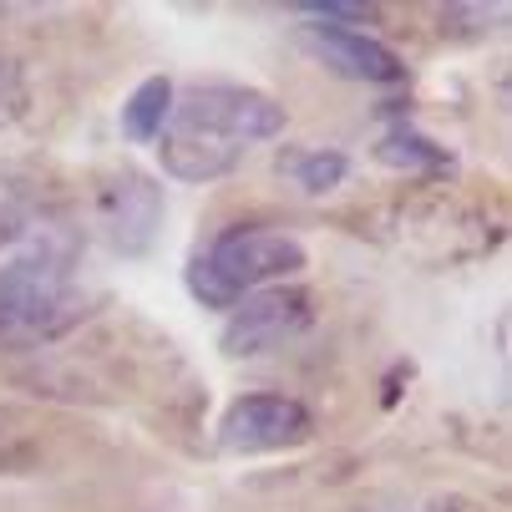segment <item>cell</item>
<instances>
[{"instance_id": "obj_1", "label": "cell", "mask_w": 512, "mask_h": 512, "mask_svg": "<svg viewBox=\"0 0 512 512\" xmlns=\"http://www.w3.org/2000/svg\"><path fill=\"white\" fill-rule=\"evenodd\" d=\"M284 132V107L254 87L208 82L173 92V112L158 132L163 173L178 183H218L229 178L249 148Z\"/></svg>"}, {"instance_id": "obj_2", "label": "cell", "mask_w": 512, "mask_h": 512, "mask_svg": "<svg viewBox=\"0 0 512 512\" xmlns=\"http://www.w3.org/2000/svg\"><path fill=\"white\" fill-rule=\"evenodd\" d=\"M87 315L77 244L61 229L31 224L0 254V350H36Z\"/></svg>"}, {"instance_id": "obj_3", "label": "cell", "mask_w": 512, "mask_h": 512, "mask_svg": "<svg viewBox=\"0 0 512 512\" xmlns=\"http://www.w3.org/2000/svg\"><path fill=\"white\" fill-rule=\"evenodd\" d=\"M300 269H305V244L295 234L239 224L188 259V289L208 310H234L239 300L259 295V289L300 274Z\"/></svg>"}, {"instance_id": "obj_4", "label": "cell", "mask_w": 512, "mask_h": 512, "mask_svg": "<svg viewBox=\"0 0 512 512\" xmlns=\"http://www.w3.org/2000/svg\"><path fill=\"white\" fill-rule=\"evenodd\" d=\"M310 431H315V416L305 401L279 396V391H254L224 411L218 447L234 457H264V452H289V447L310 442Z\"/></svg>"}, {"instance_id": "obj_5", "label": "cell", "mask_w": 512, "mask_h": 512, "mask_svg": "<svg viewBox=\"0 0 512 512\" xmlns=\"http://www.w3.org/2000/svg\"><path fill=\"white\" fill-rule=\"evenodd\" d=\"M310 320H315V310H310L305 289L269 284V289H259V295L234 305L218 345H224L229 355H264V350H274L284 340H295L300 330H310Z\"/></svg>"}, {"instance_id": "obj_6", "label": "cell", "mask_w": 512, "mask_h": 512, "mask_svg": "<svg viewBox=\"0 0 512 512\" xmlns=\"http://www.w3.org/2000/svg\"><path fill=\"white\" fill-rule=\"evenodd\" d=\"M305 51L315 61H325L335 77H350V82H376V87H401L406 82V61L355 26H305L300 31Z\"/></svg>"}, {"instance_id": "obj_7", "label": "cell", "mask_w": 512, "mask_h": 512, "mask_svg": "<svg viewBox=\"0 0 512 512\" xmlns=\"http://www.w3.org/2000/svg\"><path fill=\"white\" fill-rule=\"evenodd\" d=\"M97 218L117 254H142L163 224V188L142 173H122L97 193Z\"/></svg>"}, {"instance_id": "obj_8", "label": "cell", "mask_w": 512, "mask_h": 512, "mask_svg": "<svg viewBox=\"0 0 512 512\" xmlns=\"http://www.w3.org/2000/svg\"><path fill=\"white\" fill-rule=\"evenodd\" d=\"M168 112H173V82L168 77H148L122 102V137L137 142V148H148V142H158Z\"/></svg>"}, {"instance_id": "obj_9", "label": "cell", "mask_w": 512, "mask_h": 512, "mask_svg": "<svg viewBox=\"0 0 512 512\" xmlns=\"http://www.w3.org/2000/svg\"><path fill=\"white\" fill-rule=\"evenodd\" d=\"M350 173V158L345 153H325V148H315V153H300V158H289V178H295L305 193H330V188H340V178Z\"/></svg>"}, {"instance_id": "obj_10", "label": "cell", "mask_w": 512, "mask_h": 512, "mask_svg": "<svg viewBox=\"0 0 512 512\" xmlns=\"http://www.w3.org/2000/svg\"><path fill=\"white\" fill-rule=\"evenodd\" d=\"M381 158L386 163H411V168H447L452 163L442 148H436V142H426V137H416L406 127H396V132L381 137Z\"/></svg>"}, {"instance_id": "obj_11", "label": "cell", "mask_w": 512, "mask_h": 512, "mask_svg": "<svg viewBox=\"0 0 512 512\" xmlns=\"http://www.w3.org/2000/svg\"><path fill=\"white\" fill-rule=\"evenodd\" d=\"M26 107H31V82H26V71H21L16 56L0 51V132L16 127V122L26 117Z\"/></svg>"}, {"instance_id": "obj_12", "label": "cell", "mask_w": 512, "mask_h": 512, "mask_svg": "<svg viewBox=\"0 0 512 512\" xmlns=\"http://www.w3.org/2000/svg\"><path fill=\"white\" fill-rule=\"evenodd\" d=\"M376 512H457L452 502H411V507H376Z\"/></svg>"}]
</instances>
